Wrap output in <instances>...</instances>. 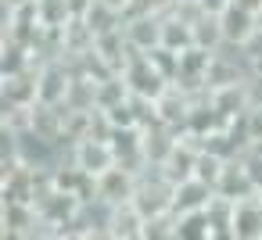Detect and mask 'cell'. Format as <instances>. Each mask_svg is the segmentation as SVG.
Returning <instances> with one entry per match:
<instances>
[{
    "instance_id": "6da1fadb",
    "label": "cell",
    "mask_w": 262,
    "mask_h": 240,
    "mask_svg": "<svg viewBox=\"0 0 262 240\" xmlns=\"http://www.w3.org/2000/svg\"><path fill=\"white\" fill-rule=\"evenodd\" d=\"M172 201H176V186L162 176V165H147V169L137 176L133 208L151 222V219H165V215H172Z\"/></svg>"
},
{
    "instance_id": "7a4b0ae2",
    "label": "cell",
    "mask_w": 262,
    "mask_h": 240,
    "mask_svg": "<svg viewBox=\"0 0 262 240\" xmlns=\"http://www.w3.org/2000/svg\"><path fill=\"white\" fill-rule=\"evenodd\" d=\"M36 215H40V222H47V226H54V229H65V226H72L76 222V215H79V208H83V201L79 197H72V194H65V190H58V186H43L40 194H36Z\"/></svg>"
},
{
    "instance_id": "3957f363",
    "label": "cell",
    "mask_w": 262,
    "mask_h": 240,
    "mask_svg": "<svg viewBox=\"0 0 262 240\" xmlns=\"http://www.w3.org/2000/svg\"><path fill=\"white\" fill-rule=\"evenodd\" d=\"M122 79L129 83V93H137V97H151V101H158L172 83L151 65V58L147 54H140V51H133V58L126 61V68H122Z\"/></svg>"
},
{
    "instance_id": "277c9868",
    "label": "cell",
    "mask_w": 262,
    "mask_h": 240,
    "mask_svg": "<svg viewBox=\"0 0 262 240\" xmlns=\"http://www.w3.org/2000/svg\"><path fill=\"white\" fill-rule=\"evenodd\" d=\"M40 65L18 72V76H0V101L4 108H29V104H40Z\"/></svg>"
},
{
    "instance_id": "5b68a950",
    "label": "cell",
    "mask_w": 262,
    "mask_h": 240,
    "mask_svg": "<svg viewBox=\"0 0 262 240\" xmlns=\"http://www.w3.org/2000/svg\"><path fill=\"white\" fill-rule=\"evenodd\" d=\"M72 161L90 176H104L112 165H119L112 140H97V136H86V140L72 143Z\"/></svg>"
},
{
    "instance_id": "8992f818",
    "label": "cell",
    "mask_w": 262,
    "mask_h": 240,
    "mask_svg": "<svg viewBox=\"0 0 262 240\" xmlns=\"http://www.w3.org/2000/svg\"><path fill=\"white\" fill-rule=\"evenodd\" d=\"M155 104H158V122H162V126L176 129V133H187V122H190V111H194V97H190L183 86L172 83Z\"/></svg>"
},
{
    "instance_id": "52a82bcc",
    "label": "cell",
    "mask_w": 262,
    "mask_h": 240,
    "mask_svg": "<svg viewBox=\"0 0 262 240\" xmlns=\"http://www.w3.org/2000/svg\"><path fill=\"white\" fill-rule=\"evenodd\" d=\"M137 194V172L122 169V165H112L104 176H97V197L108 201V204H129Z\"/></svg>"
},
{
    "instance_id": "ba28073f",
    "label": "cell",
    "mask_w": 262,
    "mask_h": 240,
    "mask_svg": "<svg viewBox=\"0 0 262 240\" xmlns=\"http://www.w3.org/2000/svg\"><path fill=\"white\" fill-rule=\"evenodd\" d=\"M40 215H36V204H22V201H11V204H0V233H11V236H33L40 229Z\"/></svg>"
},
{
    "instance_id": "9c48e42d",
    "label": "cell",
    "mask_w": 262,
    "mask_h": 240,
    "mask_svg": "<svg viewBox=\"0 0 262 240\" xmlns=\"http://www.w3.org/2000/svg\"><path fill=\"white\" fill-rule=\"evenodd\" d=\"M36 83H40V104H65L72 72L65 61H47V65H40Z\"/></svg>"
},
{
    "instance_id": "30bf717a",
    "label": "cell",
    "mask_w": 262,
    "mask_h": 240,
    "mask_svg": "<svg viewBox=\"0 0 262 240\" xmlns=\"http://www.w3.org/2000/svg\"><path fill=\"white\" fill-rule=\"evenodd\" d=\"M215 197V186L205 179H187L176 186V201H172V215H205L208 201Z\"/></svg>"
},
{
    "instance_id": "8fae6325",
    "label": "cell",
    "mask_w": 262,
    "mask_h": 240,
    "mask_svg": "<svg viewBox=\"0 0 262 240\" xmlns=\"http://www.w3.org/2000/svg\"><path fill=\"white\" fill-rule=\"evenodd\" d=\"M219 26H223V36H226V43H233V47H241L258 26H262V18L255 15V11H248L244 4H237V0H233V4L219 15Z\"/></svg>"
},
{
    "instance_id": "7c38bea8",
    "label": "cell",
    "mask_w": 262,
    "mask_h": 240,
    "mask_svg": "<svg viewBox=\"0 0 262 240\" xmlns=\"http://www.w3.org/2000/svg\"><path fill=\"white\" fill-rule=\"evenodd\" d=\"M176 143H180V133L169 129V126H162V122L140 129V147H144V158L151 165H165V158L176 151Z\"/></svg>"
},
{
    "instance_id": "4fadbf2b",
    "label": "cell",
    "mask_w": 262,
    "mask_h": 240,
    "mask_svg": "<svg viewBox=\"0 0 262 240\" xmlns=\"http://www.w3.org/2000/svg\"><path fill=\"white\" fill-rule=\"evenodd\" d=\"M126 40L133 51L151 54L155 47H162V18L158 15H144V18H126Z\"/></svg>"
},
{
    "instance_id": "5bb4252c",
    "label": "cell",
    "mask_w": 262,
    "mask_h": 240,
    "mask_svg": "<svg viewBox=\"0 0 262 240\" xmlns=\"http://www.w3.org/2000/svg\"><path fill=\"white\" fill-rule=\"evenodd\" d=\"M215 194H219V197H230V201H248V197L258 194V190L251 186V179H248L241 158L226 161V169H223V176H219V183H215Z\"/></svg>"
},
{
    "instance_id": "9a60e30c",
    "label": "cell",
    "mask_w": 262,
    "mask_h": 240,
    "mask_svg": "<svg viewBox=\"0 0 262 240\" xmlns=\"http://www.w3.org/2000/svg\"><path fill=\"white\" fill-rule=\"evenodd\" d=\"M233 233H237V240H262V201H258V194L248 201H237Z\"/></svg>"
},
{
    "instance_id": "2e32d148",
    "label": "cell",
    "mask_w": 262,
    "mask_h": 240,
    "mask_svg": "<svg viewBox=\"0 0 262 240\" xmlns=\"http://www.w3.org/2000/svg\"><path fill=\"white\" fill-rule=\"evenodd\" d=\"M83 22L94 29V36H104V33H119V29H126V15L115 11V8H108V4H101V0H94V4L86 8Z\"/></svg>"
},
{
    "instance_id": "e0dca14e",
    "label": "cell",
    "mask_w": 262,
    "mask_h": 240,
    "mask_svg": "<svg viewBox=\"0 0 262 240\" xmlns=\"http://www.w3.org/2000/svg\"><path fill=\"white\" fill-rule=\"evenodd\" d=\"M33 51L18 40H0V76H18L26 68H33Z\"/></svg>"
},
{
    "instance_id": "ac0fdd59",
    "label": "cell",
    "mask_w": 262,
    "mask_h": 240,
    "mask_svg": "<svg viewBox=\"0 0 262 240\" xmlns=\"http://www.w3.org/2000/svg\"><path fill=\"white\" fill-rule=\"evenodd\" d=\"M162 47H169V51H176V54L190 51V47H194V26H187V22L176 18V15H165V18H162Z\"/></svg>"
},
{
    "instance_id": "d6986e66",
    "label": "cell",
    "mask_w": 262,
    "mask_h": 240,
    "mask_svg": "<svg viewBox=\"0 0 262 240\" xmlns=\"http://www.w3.org/2000/svg\"><path fill=\"white\" fill-rule=\"evenodd\" d=\"M122 101H129V83L122 79V72H112V76L97 79V111H112Z\"/></svg>"
},
{
    "instance_id": "ffe728a7",
    "label": "cell",
    "mask_w": 262,
    "mask_h": 240,
    "mask_svg": "<svg viewBox=\"0 0 262 240\" xmlns=\"http://www.w3.org/2000/svg\"><path fill=\"white\" fill-rule=\"evenodd\" d=\"M36 18H40V26H47V29H65V26L76 18L72 0H36Z\"/></svg>"
},
{
    "instance_id": "44dd1931",
    "label": "cell",
    "mask_w": 262,
    "mask_h": 240,
    "mask_svg": "<svg viewBox=\"0 0 262 240\" xmlns=\"http://www.w3.org/2000/svg\"><path fill=\"white\" fill-rule=\"evenodd\" d=\"M212 108L230 122V118H237L241 111H248V97H244V86L237 83V86H223V90H212Z\"/></svg>"
},
{
    "instance_id": "7402d4cb",
    "label": "cell",
    "mask_w": 262,
    "mask_h": 240,
    "mask_svg": "<svg viewBox=\"0 0 262 240\" xmlns=\"http://www.w3.org/2000/svg\"><path fill=\"white\" fill-rule=\"evenodd\" d=\"M94 43H97V36H94V29H90L83 18H72V22L65 26V58H69V54H90Z\"/></svg>"
},
{
    "instance_id": "603a6c76",
    "label": "cell",
    "mask_w": 262,
    "mask_h": 240,
    "mask_svg": "<svg viewBox=\"0 0 262 240\" xmlns=\"http://www.w3.org/2000/svg\"><path fill=\"white\" fill-rule=\"evenodd\" d=\"M226 43V36H223V26H219V15H205L198 26H194V47H205V51H219Z\"/></svg>"
},
{
    "instance_id": "cb8c5ba5",
    "label": "cell",
    "mask_w": 262,
    "mask_h": 240,
    "mask_svg": "<svg viewBox=\"0 0 262 240\" xmlns=\"http://www.w3.org/2000/svg\"><path fill=\"white\" fill-rule=\"evenodd\" d=\"M33 108L36 104H29V108H4V115H0V129L11 133V136L33 133Z\"/></svg>"
},
{
    "instance_id": "d4e9b609",
    "label": "cell",
    "mask_w": 262,
    "mask_h": 240,
    "mask_svg": "<svg viewBox=\"0 0 262 240\" xmlns=\"http://www.w3.org/2000/svg\"><path fill=\"white\" fill-rule=\"evenodd\" d=\"M208 236H212V226H208L205 215H180L176 219V236L172 240H208Z\"/></svg>"
},
{
    "instance_id": "484cf974",
    "label": "cell",
    "mask_w": 262,
    "mask_h": 240,
    "mask_svg": "<svg viewBox=\"0 0 262 240\" xmlns=\"http://www.w3.org/2000/svg\"><path fill=\"white\" fill-rule=\"evenodd\" d=\"M233 208H237V201H230V197H212L208 201V208H205V219H208V226L212 229H226V226H233Z\"/></svg>"
},
{
    "instance_id": "4316f807",
    "label": "cell",
    "mask_w": 262,
    "mask_h": 240,
    "mask_svg": "<svg viewBox=\"0 0 262 240\" xmlns=\"http://www.w3.org/2000/svg\"><path fill=\"white\" fill-rule=\"evenodd\" d=\"M223 169H226V158H219V154H212V151H205L201 147V154H198V172H194V179H205V183H219V176H223Z\"/></svg>"
},
{
    "instance_id": "83f0119b",
    "label": "cell",
    "mask_w": 262,
    "mask_h": 240,
    "mask_svg": "<svg viewBox=\"0 0 262 240\" xmlns=\"http://www.w3.org/2000/svg\"><path fill=\"white\" fill-rule=\"evenodd\" d=\"M147 58H151V65H155V68H158L169 83L180 76V54H176V51H169V47H155Z\"/></svg>"
},
{
    "instance_id": "f1b7e54d",
    "label": "cell",
    "mask_w": 262,
    "mask_h": 240,
    "mask_svg": "<svg viewBox=\"0 0 262 240\" xmlns=\"http://www.w3.org/2000/svg\"><path fill=\"white\" fill-rule=\"evenodd\" d=\"M241 54H244V61H248L251 72H262V26L241 43Z\"/></svg>"
},
{
    "instance_id": "f546056e",
    "label": "cell",
    "mask_w": 262,
    "mask_h": 240,
    "mask_svg": "<svg viewBox=\"0 0 262 240\" xmlns=\"http://www.w3.org/2000/svg\"><path fill=\"white\" fill-rule=\"evenodd\" d=\"M241 165H244V172H248V179H251V186L262 194V154L255 151V147H248L244 154H241Z\"/></svg>"
},
{
    "instance_id": "4dcf8cb0",
    "label": "cell",
    "mask_w": 262,
    "mask_h": 240,
    "mask_svg": "<svg viewBox=\"0 0 262 240\" xmlns=\"http://www.w3.org/2000/svg\"><path fill=\"white\" fill-rule=\"evenodd\" d=\"M244 86V97H248V108H262V72H248L241 79Z\"/></svg>"
},
{
    "instance_id": "1f68e13d",
    "label": "cell",
    "mask_w": 262,
    "mask_h": 240,
    "mask_svg": "<svg viewBox=\"0 0 262 240\" xmlns=\"http://www.w3.org/2000/svg\"><path fill=\"white\" fill-rule=\"evenodd\" d=\"M198 4H201V11H205V15H223V11L233 4V0H198Z\"/></svg>"
},
{
    "instance_id": "d6a6232c",
    "label": "cell",
    "mask_w": 262,
    "mask_h": 240,
    "mask_svg": "<svg viewBox=\"0 0 262 240\" xmlns=\"http://www.w3.org/2000/svg\"><path fill=\"white\" fill-rule=\"evenodd\" d=\"M208 240H237V233H233V226H226V229H212Z\"/></svg>"
},
{
    "instance_id": "836d02e7",
    "label": "cell",
    "mask_w": 262,
    "mask_h": 240,
    "mask_svg": "<svg viewBox=\"0 0 262 240\" xmlns=\"http://www.w3.org/2000/svg\"><path fill=\"white\" fill-rule=\"evenodd\" d=\"M26 4H36V0H0V8H8V11H15V8H26Z\"/></svg>"
},
{
    "instance_id": "e575fe53",
    "label": "cell",
    "mask_w": 262,
    "mask_h": 240,
    "mask_svg": "<svg viewBox=\"0 0 262 240\" xmlns=\"http://www.w3.org/2000/svg\"><path fill=\"white\" fill-rule=\"evenodd\" d=\"M101 4H108V8H115V11H122V15H126V8H129V0H101Z\"/></svg>"
},
{
    "instance_id": "d590c367",
    "label": "cell",
    "mask_w": 262,
    "mask_h": 240,
    "mask_svg": "<svg viewBox=\"0 0 262 240\" xmlns=\"http://www.w3.org/2000/svg\"><path fill=\"white\" fill-rule=\"evenodd\" d=\"M237 4H244L248 11H255V15H262V0H237Z\"/></svg>"
},
{
    "instance_id": "8d00e7d4",
    "label": "cell",
    "mask_w": 262,
    "mask_h": 240,
    "mask_svg": "<svg viewBox=\"0 0 262 240\" xmlns=\"http://www.w3.org/2000/svg\"><path fill=\"white\" fill-rule=\"evenodd\" d=\"M0 240H26V236H11V233H0Z\"/></svg>"
},
{
    "instance_id": "74e56055",
    "label": "cell",
    "mask_w": 262,
    "mask_h": 240,
    "mask_svg": "<svg viewBox=\"0 0 262 240\" xmlns=\"http://www.w3.org/2000/svg\"><path fill=\"white\" fill-rule=\"evenodd\" d=\"M255 151H258V154H262V140H258V143H255Z\"/></svg>"
},
{
    "instance_id": "f35d334b",
    "label": "cell",
    "mask_w": 262,
    "mask_h": 240,
    "mask_svg": "<svg viewBox=\"0 0 262 240\" xmlns=\"http://www.w3.org/2000/svg\"><path fill=\"white\" fill-rule=\"evenodd\" d=\"M258 201H262V194H258Z\"/></svg>"
},
{
    "instance_id": "ab89813d",
    "label": "cell",
    "mask_w": 262,
    "mask_h": 240,
    "mask_svg": "<svg viewBox=\"0 0 262 240\" xmlns=\"http://www.w3.org/2000/svg\"><path fill=\"white\" fill-rule=\"evenodd\" d=\"M176 4H180V0H176Z\"/></svg>"
}]
</instances>
